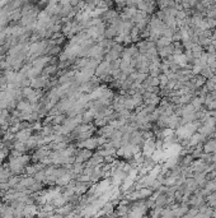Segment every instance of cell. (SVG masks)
I'll return each mask as SVG.
<instances>
[{
	"mask_svg": "<svg viewBox=\"0 0 216 218\" xmlns=\"http://www.w3.org/2000/svg\"><path fill=\"white\" fill-rule=\"evenodd\" d=\"M216 189V182H211V185L207 186V190H215Z\"/></svg>",
	"mask_w": 216,
	"mask_h": 218,
	"instance_id": "6da1fadb",
	"label": "cell"
}]
</instances>
